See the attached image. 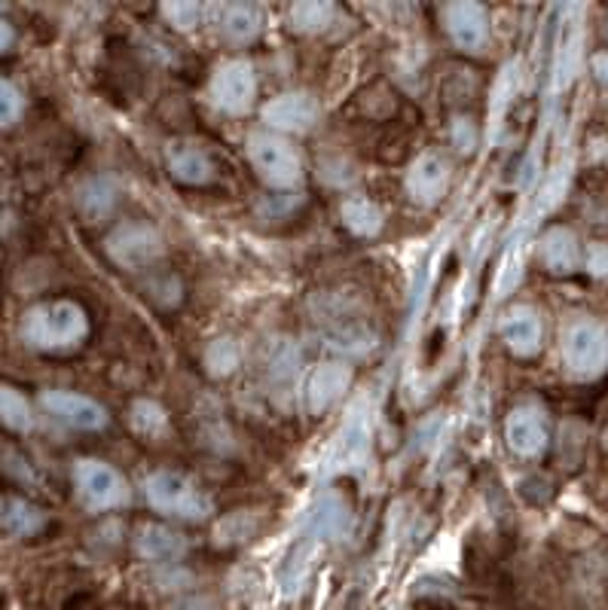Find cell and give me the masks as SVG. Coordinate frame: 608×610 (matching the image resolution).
Segmentation results:
<instances>
[{
    "instance_id": "obj_7",
    "label": "cell",
    "mask_w": 608,
    "mask_h": 610,
    "mask_svg": "<svg viewBox=\"0 0 608 610\" xmlns=\"http://www.w3.org/2000/svg\"><path fill=\"white\" fill-rule=\"evenodd\" d=\"M208 96H211V104L221 113H230V117L248 113L251 104H254V96H257L254 68H251L248 62H242V58L223 62L221 68L214 70L211 82H208Z\"/></svg>"
},
{
    "instance_id": "obj_3",
    "label": "cell",
    "mask_w": 608,
    "mask_h": 610,
    "mask_svg": "<svg viewBox=\"0 0 608 610\" xmlns=\"http://www.w3.org/2000/svg\"><path fill=\"white\" fill-rule=\"evenodd\" d=\"M147 501L153 510L166 515H178V519H206L214 507L202 488L196 486L194 479H187L184 474H172V470H156L147 476L144 483Z\"/></svg>"
},
{
    "instance_id": "obj_18",
    "label": "cell",
    "mask_w": 608,
    "mask_h": 610,
    "mask_svg": "<svg viewBox=\"0 0 608 610\" xmlns=\"http://www.w3.org/2000/svg\"><path fill=\"white\" fill-rule=\"evenodd\" d=\"M168 171L180 184H208L214 177V163L206 149L196 144H175L168 149Z\"/></svg>"
},
{
    "instance_id": "obj_8",
    "label": "cell",
    "mask_w": 608,
    "mask_h": 610,
    "mask_svg": "<svg viewBox=\"0 0 608 610\" xmlns=\"http://www.w3.org/2000/svg\"><path fill=\"white\" fill-rule=\"evenodd\" d=\"M108 257L123 266V269H144L151 266L153 259H159L163 254V239L159 232L147 226V223H125L120 230H113L108 235Z\"/></svg>"
},
{
    "instance_id": "obj_1",
    "label": "cell",
    "mask_w": 608,
    "mask_h": 610,
    "mask_svg": "<svg viewBox=\"0 0 608 610\" xmlns=\"http://www.w3.org/2000/svg\"><path fill=\"white\" fill-rule=\"evenodd\" d=\"M346 501H343L340 495H324L319 501V507L309 515L303 537L297 541V546H294V553H290L288 558V565H285V574H281V586H285L288 596L303 589L306 577H309V570H312V562L319 556V546H324V543L333 541V537H340V534H346Z\"/></svg>"
},
{
    "instance_id": "obj_17",
    "label": "cell",
    "mask_w": 608,
    "mask_h": 610,
    "mask_svg": "<svg viewBox=\"0 0 608 610\" xmlns=\"http://www.w3.org/2000/svg\"><path fill=\"white\" fill-rule=\"evenodd\" d=\"M539 257L544 263V269L553 271V275H568V271L578 269L581 251L575 232L566 230V226H551L541 235Z\"/></svg>"
},
{
    "instance_id": "obj_28",
    "label": "cell",
    "mask_w": 608,
    "mask_h": 610,
    "mask_svg": "<svg viewBox=\"0 0 608 610\" xmlns=\"http://www.w3.org/2000/svg\"><path fill=\"white\" fill-rule=\"evenodd\" d=\"M163 15L168 19V25L178 27V31H190V27H196V22H199V15H202V7L199 3H166L163 7Z\"/></svg>"
},
{
    "instance_id": "obj_14",
    "label": "cell",
    "mask_w": 608,
    "mask_h": 610,
    "mask_svg": "<svg viewBox=\"0 0 608 610\" xmlns=\"http://www.w3.org/2000/svg\"><path fill=\"white\" fill-rule=\"evenodd\" d=\"M498 336L511 348L517 357H532L539 354L541 340H544V326H541V314L532 306H517L511 312H505L501 324H498Z\"/></svg>"
},
{
    "instance_id": "obj_9",
    "label": "cell",
    "mask_w": 608,
    "mask_h": 610,
    "mask_svg": "<svg viewBox=\"0 0 608 610\" xmlns=\"http://www.w3.org/2000/svg\"><path fill=\"white\" fill-rule=\"evenodd\" d=\"M41 403L49 415L65 421L74 431H101V428H108V409L96 403L92 397H84V393L53 388V391L41 393Z\"/></svg>"
},
{
    "instance_id": "obj_6",
    "label": "cell",
    "mask_w": 608,
    "mask_h": 610,
    "mask_svg": "<svg viewBox=\"0 0 608 610\" xmlns=\"http://www.w3.org/2000/svg\"><path fill=\"white\" fill-rule=\"evenodd\" d=\"M74 486H77L80 501L96 513L129 503V486L123 476L117 474L111 464L98 462V458H80L74 464Z\"/></svg>"
},
{
    "instance_id": "obj_16",
    "label": "cell",
    "mask_w": 608,
    "mask_h": 610,
    "mask_svg": "<svg viewBox=\"0 0 608 610\" xmlns=\"http://www.w3.org/2000/svg\"><path fill=\"white\" fill-rule=\"evenodd\" d=\"M367 452H371V421L364 409H352V415L343 424V434L336 443V467L340 470H355L361 464L367 462Z\"/></svg>"
},
{
    "instance_id": "obj_27",
    "label": "cell",
    "mask_w": 608,
    "mask_h": 610,
    "mask_svg": "<svg viewBox=\"0 0 608 610\" xmlns=\"http://www.w3.org/2000/svg\"><path fill=\"white\" fill-rule=\"evenodd\" d=\"M22 108H25V101H22V92L15 89L13 82L0 77V129L13 125V122L22 117Z\"/></svg>"
},
{
    "instance_id": "obj_2",
    "label": "cell",
    "mask_w": 608,
    "mask_h": 610,
    "mask_svg": "<svg viewBox=\"0 0 608 610\" xmlns=\"http://www.w3.org/2000/svg\"><path fill=\"white\" fill-rule=\"evenodd\" d=\"M86 333H89V318L70 299L41 302V306H34L22 314V340L37 352L77 348L86 340Z\"/></svg>"
},
{
    "instance_id": "obj_4",
    "label": "cell",
    "mask_w": 608,
    "mask_h": 610,
    "mask_svg": "<svg viewBox=\"0 0 608 610\" xmlns=\"http://www.w3.org/2000/svg\"><path fill=\"white\" fill-rule=\"evenodd\" d=\"M248 149V159L254 165V171L276 190H288L297 187L300 177H303V163H300V153L294 149V144H288L285 137L273 135V132H254L245 141Z\"/></svg>"
},
{
    "instance_id": "obj_34",
    "label": "cell",
    "mask_w": 608,
    "mask_h": 610,
    "mask_svg": "<svg viewBox=\"0 0 608 610\" xmlns=\"http://www.w3.org/2000/svg\"><path fill=\"white\" fill-rule=\"evenodd\" d=\"M594 74H596V80H603V82H608V53H599V55H594Z\"/></svg>"
},
{
    "instance_id": "obj_12",
    "label": "cell",
    "mask_w": 608,
    "mask_h": 610,
    "mask_svg": "<svg viewBox=\"0 0 608 610\" xmlns=\"http://www.w3.org/2000/svg\"><path fill=\"white\" fill-rule=\"evenodd\" d=\"M316 120H319V104L306 92H285L263 108V122L276 132L303 135L316 125Z\"/></svg>"
},
{
    "instance_id": "obj_23",
    "label": "cell",
    "mask_w": 608,
    "mask_h": 610,
    "mask_svg": "<svg viewBox=\"0 0 608 610\" xmlns=\"http://www.w3.org/2000/svg\"><path fill=\"white\" fill-rule=\"evenodd\" d=\"M43 513L34 507V503L29 501H19V498H13V501H7V507H3V529L10 531V534H15V537H31V534H37V531L43 529Z\"/></svg>"
},
{
    "instance_id": "obj_5",
    "label": "cell",
    "mask_w": 608,
    "mask_h": 610,
    "mask_svg": "<svg viewBox=\"0 0 608 610\" xmlns=\"http://www.w3.org/2000/svg\"><path fill=\"white\" fill-rule=\"evenodd\" d=\"M563 364L578 379H596L608 369V333L596 321H572L563 333Z\"/></svg>"
},
{
    "instance_id": "obj_32",
    "label": "cell",
    "mask_w": 608,
    "mask_h": 610,
    "mask_svg": "<svg viewBox=\"0 0 608 610\" xmlns=\"http://www.w3.org/2000/svg\"><path fill=\"white\" fill-rule=\"evenodd\" d=\"M453 141H456L458 149H471V147H474V129H471L468 120H456V122H453Z\"/></svg>"
},
{
    "instance_id": "obj_33",
    "label": "cell",
    "mask_w": 608,
    "mask_h": 610,
    "mask_svg": "<svg viewBox=\"0 0 608 610\" xmlns=\"http://www.w3.org/2000/svg\"><path fill=\"white\" fill-rule=\"evenodd\" d=\"M13 41H15V31H13V25L0 15V53H7L10 46H13Z\"/></svg>"
},
{
    "instance_id": "obj_35",
    "label": "cell",
    "mask_w": 608,
    "mask_h": 610,
    "mask_svg": "<svg viewBox=\"0 0 608 610\" xmlns=\"http://www.w3.org/2000/svg\"><path fill=\"white\" fill-rule=\"evenodd\" d=\"M0 13H3V7H0Z\"/></svg>"
},
{
    "instance_id": "obj_31",
    "label": "cell",
    "mask_w": 608,
    "mask_h": 610,
    "mask_svg": "<svg viewBox=\"0 0 608 610\" xmlns=\"http://www.w3.org/2000/svg\"><path fill=\"white\" fill-rule=\"evenodd\" d=\"M587 271L596 275V278H606L608 275V244H603V242L590 244V251H587Z\"/></svg>"
},
{
    "instance_id": "obj_24",
    "label": "cell",
    "mask_w": 608,
    "mask_h": 610,
    "mask_svg": "<svg viewBox=\"0 0 608 610\" xmlns=\"http://www.w3.org/2000/svg\"><path fill=\"white\" fill-rule=\"evenodd\" d=\"M333 15V3H321V0H303V3H294L290 7V25L294 31H303V34H316V31H324L331 25Z\"/></svg>"
},
{
    "instance_id": "obj_25",
    "label": "cell",
    "mask_w": 608,
    "mask_h": 610,
    "mask_svg": "<svg viewBox=\"0 0 608 610\" xmlns=\"http://www.w3.org/2000/svg\"><path fill=\"white\" fill-rule=\"evenodd\" d=\"M242 361V352L233 340H214L206 348V366L211 376H230Z\"/></svg>"
},
{
    "instance_id": "obj_20",
    "label": "cell",
    "mask_w": 608,
    "mask_h": 610,
    "mask_svg": "<svg viewBox=\"0 0 608 610\" xmlns=\"http://www.w3.org/2000/svg\"><path fill=\"white\" fill-rule=\"evenodd\" d=\"M261 27H263V15L254 3H230V7H223L221 34L230 43L257 41Z\"/></svg>"
},
{
    "instance_id": "obj_10",
    "label": "cell",
    "mask_w": 608,
    "mask_h": 610,
    "mask_svg": "<svg viewBox=\"0 0 608 610\" xmlns=\"http://www.w3.org/2000/svg\"><path fill=\"white\" fill-rule=\"evenodd\" d=\"M443 22H446V34L465 53H480L489 41V13L484 3L474 0H458L443 7Z\"/></svg>"
},
{
    "instance_id": "obj_19",
    "label": "cell",
    "mask_w": 608,
    "mask_h": 610,
    "mask_svg": "<svg viewBox=\"0 0 608 610\" xmlns=\"http://www.w3.org/2000/svg\"><path fill=\"white\" fill-rule=\"evenodd\" d=\"M135 550L147 562H175L187 553V541L180 537L178 531L166 529V525H144L139 531Z\"/></svg>"
},
{
    "instance_id": "obj_21",
    "label": "cell",
    "mask_w": 608,
    "mask_h": 610,
    "mask_svg": "<svg viewBox=\"0 0 608 610\" xmlns=\"http://www.w3.org/2000/svg\"><path fill=\"white\" fill-rule=\"evenodd\" d=\"M340 214H343L346 230L355 232V235H361V239H374V235H379L383 223H386V218H383V208H379L376 202H371V199H361V196H352V199H346Z\"/></svg>"
},
{
    "instance_id": "obj_30",
    "label": "cell",
    "mask_w": 608,
    "mask_h": 610,
    "mask_svg": "<svg viewBox=\"0 0 608 610\" xmlns=\"http://www.w3.org/2000/svg\"><path fill=\"white\" fill-rule=\"evenodd\" d=\"M520 254H508V259L501 263V271H498V297H508L517 281H520Z\"/></svg>"
},
{
    "instance_id": "obj_26",
    "label": "cell",
    "mask_w": 608,
    "mask_h": 610,
    "mask_svg": "<svg viewBox=\"0 0 608 610\" xmlns=\"http://www.w3.org/2000/svg\"><path fill=\"white\" fill-rule=\"evenodd\" d=\"M166 412L159 403H153V400H139L135 407H132V428L144 436H159L166 431Z\"/></svg>"
},
{
    "instance_id": "obj_13",
    "label": "cell",
    "mask_w": 608,
    "mask_h": 610,
    "mask_svg": "<svg viewBox=\"0 0 608 610\" xmlns=\"http://www.w3.org/2000/svg\"><path fill=\"white\" fill-rule=\"evenodd\" d=\"M446 187H450V163L441 153H422L407 171V192L416 204L441 202Z\"/></svg>"
},
{
    "instance_id": "obj_11",
    "label": "cell",
    "mask_w": 608,
    "mask_h": 610,
    "mask_svg": "<svg viewBox=\"0 0 608 610\" xmlns=\"http://www.w3.org/2000/svg\"><path fill=\"white\" fill-rule=\"evenodd\" d=\"M505 440L517 458H539L548 448V424L541 409L517 407L505 421Z\"/></svg>"
},
{
    "instance_id": "obj_22",
    "label": "cell",
    "mask_w": 608,
    "mask_h": 610,
    "mask_svg": "<svg viewBox=\"0 0 608 610\" xmlns=\"http://www.w3.org/2000/svg\"><path fill=\"white\" fill-rule=\"evenodd\" d=\"M0 421L15 434H29L34 428V412H31L29 400L10 385H0Z\"/></svg>"
},
{
    "instance_id": "obj_29",
    "label": "cell",
    "mask_w": 608,
    "mask_h": 610,
    "mask_svg": "<svg viewBox=\"0 0 608 610\" xmlns=\"http://www.w3.org/2000/svg\"><path fill=\"white\" fill-rule=\"evenodd\" d=\"M575 68H578V34L566 37L563 49H560V62H556V86L560 89L575 77Z\"/></svg>"
},
{
    "instance_id": "obj_15",
    "label": "cell",
    "mask_w": 608,
    "mask_h": 610,
    "mask_svg": "<svg viewBox=\"0 0 608 610\" xmlns=\"http://www.w3.org/2000/svg\"><path fill=\"white\" fill-rule=\"evenodd\" d=\"M352 381V369L346 364H321L312 369V376L306 381V409L309 412H324L331 409Z\"/></svg>"
}]
</instances>
